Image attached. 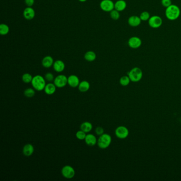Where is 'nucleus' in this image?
I'll list each match as a JSON object with an SVG mask.
<instances>
[{
	"mask_svg": "<svg viewBox=\"0 0 181 181\" xmlns=\"http://www.w3.org/2000/svg\"><path fill=\"white\" fill-rule=\"evenodd\" d=\"M34 146L30 143L26 144L23 146V154L26 157H30L34 154Z\"/></svg>",
	"mask_w": 181,
	"mask_h": 181,
	"instance_id": "2eb2a0df",
	"label": "nucleus"
},
{
	"mask_svg": "<svg viewBox=\"0 0 181 181\" xmlns=\"http://www.w3.org/2000/svg\"><path fill=\"white\" fill-rule=\"evenodd\" d=\"M86 136H87L86 133L83 131L81 130L77 131L76 134V137H77L78 139L80 140H85Z\"/></svg>",
	"mask_w": 181,
	"mask_h": 181,
	"instance_id": "cd10ccee",
	"label": "nucleus"
},
{
	"mask_svg": "<svg viewBox=\"0 0 181 181\" xmlns=\"http://www.w3.org/2000/svg\"><path fill=\"white\" fill-rule=\"evenodd\" d=\"M35 89L32 88H28L24 91V95L27 98H32L35 95Z\"/></svg>",
	"mask_w": 181,
	"mask_h": 181,
	"instance_id": "b1692460",
	"label": "nucleus"
},
{
	"mask_svg": "<svg viewBox=\"0 0 181 181\" xmlns=\"http://www.w3.org/2000/svg\"><path fill=\"white\" fill-rule=\"evenodd\" d=\"M115 136L120 139H124L127 138L129 134L128 128L124 126H119L115 131Z\"/></svg>",
	"mask_w": 181,
	"mask_h": 181,
	"instance_id": "0eeeda50",
	"label": "nucleus"
},
{
	"mask_svg": "<svg viewBox=\"0 0 181 181\" xmlns=\"http://www.w3.org/2000/svg\"><path fill=\"white\" fill-rule=\"evenodd\" d=\"M78 89L81 93H86L89 90L90 85L88 81H81L78 86Z\"/></svg>",
	"mask_w": 181,
	"mask_h": 181,
	"instance_id": "6ab92c4d",
	"label": "nucleus"
},
{
	"mask_svg": "<svg viewBox=\"0 0 181 181\" xmlns=\"http://www.w3.org/2000/svg\"><path fill=\"white\" fill-rule=\"evenodd\" d=\"M111 136L108 133H104L99 136L97 140L98 147L102 149L107 148L111 145Z\"/></svg>",
	"mask_w": 181,
	"mask_h": 181,
	"instance_id": "20e7f679",
	"label": "nucleus"
},
{
	"mask_svg": "<svg viewBox=\"0 0 181 181\" xmlns=\"http://www.w3.org/2000/svg\"><path fill=\"white\" fill-rule=\"evenodd\" d=\"M54 83L57 88H63L68 84V78L63 74L59 75L54 79Z\"/></svg>",
	"mask_w": 181,
	"mask_h": 181,
	"instance_id": "6e6552de",
	"label": "nucleus"
},
{
	"mask_svg": "<svg viewBox=\"0 0 181 181\" xmlns=\"http://www.w3.org/2000/svg\"><path fill=\"white\" fill-rule=\"evenodd\" d=\"M149 26L153 28H158L162 24V18L159 15L151 16L148 20Z\"/></svg>",
	"mask_w": 181,
	"mask_h": 181,
	"instance_id": "423d86ee",
	"label": "nucleus"
},
{
	"mask_svg": "<svg viewBox=\"0 0 181 181\" xmlns=\"http://www.w3.org/2000/svg\"><path fill=\"white\" fill-rule=\"evenodd\" d=\"M79 1L80 2H86L87 0H79Z\"/></svg>",
	"mask_w": 181,
	"mask_h": 181,
	"instance_id": "72a5a7b5",
	"label": "nucleus"
},
{
	"mask_svg": "<svg viewBox=\"0 0 181 181\" xmlns=\"http://www.w3.org/2000/svg\"><path fill=\"white\" fill-rule=\"evenodd\" d=\"M128 76L130 78L131 81L137 82L142 79L143 77V72L140 68L134 67L128 71Z\"/></svg>",
	"mask_w": 181,
	"mask_h": 181,
	"instance_id": "7ed1b4c3",
	"label": "nucleus"
},
{
	"mask_svg": "<svg viewBox=\"0 0 181 181\" xmlns=\"http://www.w3.org/2000/svg\"><path fill=\"white\" fill-rule=\"evenodd\" d=\"M101 9L105 12H111L115 9V3L112 0H103L100 2Z\"/></svg>",
	"mask_w": 181,
	"mask_h": 181,
	"instance_id": "1a4fd4ad",
	"label": "nucleus"
},
{
	"mask_svg": "<svg viewBox=\"0 0 181 181\" xmlns=\"http://www.w3.org/2000/svg\"><path fill=\"white\" fill-rule=\"evenodd\" d=\"M128 43V46L132 49H137L141 46L142 40L138 37L133 36L129 38Z\"/></svg>",
	"mask_w": 181,
	"mask_h": 181,
	"instance_id": "9d476101",
	"label": "nucleus"
},
{
	"mask_svg": "<svg viewBox=\"0 0 181 181\" xmlns=\"http://www.w3.org/2000/svg\"><path fill=\"white\" fill-rule=\"evenodd\" d=\"M10 31L9 27L8 25L2 23L0 25V34L1 35H6L9 33Z\"/></svg>",
	"mask_w": 181,
	"mask_h": 181,
	"instance_id": "393cba45",
	"label": "nucleus"
},
{
	"mask_svg": "<svg viewBox=\"0 0 181 181\" xmlns=\"http://www.w3.org/2000/svg\"><path fill=\"white\" fill-rule=\"evenodd\" d=\"M54 60L51 56H46L44 57L42 60V65L45 68H51L54 64Z\"/></svg>",
	"mask_w": 181,
	"mask_h": 181,
	"instance_id": "a211bd4d",
	"label": "nucleus"
},
{
	"mask_svg": "<svg viewBox=\"0 0 181 181\" xmlns=\"http://www.w3.org/2000/svg\"><path fill=\"white\" fill-rule=\"evenodd\" d=\"M181 15V10L179 7L176 5L172 4L171 6L166 8L165 15L170 20H175L179 18Z\"/></svg>",
	"mask_w": 181,
	"mask_h": 181,
	"instance_id": "f257e3e1",
	"label": "nucleus"
},
{
	"mask_svg": "<svg viewBox=\"0 0 181 181\" xmlns=\"http://www.w3.org/2000/svg\"><path fill=\"white\" fill-rule=\"evenodd\" d=\"M32 79H33V77L32 76L28 73L24 74L22 76V80L25 83H31L32 81Z\"/></svg>",
	"mask_w": 181,
	"mask_h": 181,
	"instance_id": "a878e982",
	"label": "nucleus"
},
{
	"mask_svg": "<svg viewBox=\"0 0 181 181\" xmlns=\"http://www.w3.org/2000/svg\"><path fill=\"white\" fill-rule=\"evenodd\" d=\"M139 17L140 19H141L142 21H145L149 20L150 18V15L148 12L143 11L140 14Z\"/></svg>",
	"mask_w": 181,
	"mask_h": 181,
	"instance_id": "c85d7f7f",
	"label": "nucleus"
},
{
	"mask_svg": "<svg viewBox=\"0 0 181 181\" xmlns=\"http://www.w3.org/2000/svg\"><path fill=\"white\" fill-rule=\"evenodd\" d=\"M110 16L111 17L112 19H113V20H118L120 17V12L114 9L112 11L110 12Z\"/></svg>",
	"mask_w": 181,
	"mask_h": 181,
	"instance_id": "bb28decb",
	"label": "nucleus"
},
{
	"mask_svg": "<svg viewBox=\"0 0 181 181\" xmlns=\"http://www.w3.org/2000/svg\"><path fill=\"white\" fill-rule=\"evenodd\" d=\"M97 140L96 136L93 134H88L86 137L85 141L89 146H94L97 144Z\"/></svg>",
	"mask_w": 181,
	"mask_h": 181,
	"instance_id": "4468645a",
	"label": "nucleus"
},
{
	"mask_svg": "<svg viewBox=\"0 0 181 181\" xmlns=\"http://www.w3.org/2000/svg\"><path fill=\"white\" fill-rule=\"evenodd\" d=\"M95 132L97 135L100 136L104 133V128H103L101 126H98L95 129Z\"/></svg>",
	"mask_w": 181,
	"mask_h": 181,
	"instance_id": "2f4dec72",
	"label": "nucleus"
},
{
	"mask_svg": "<svg viewBox=\"0 0 181 181\" xmlns=\"http://www.w3.org/2000/svg\"><path fill=\"white\" fill-rule=\"evenodd\" d=\"M79 79L76 75H71L68 78V84L72 88H76L79 85Z\"/></svg>",
	"mask_w": 181,
	"mask_h": 181,
	"instance_id": "f8f14e48",
	"label": "nucleus"
},
{
	"mask_svg": "<svg viewBox=\"0 0 181 181\" xmlns=\"http://www.w3.org/2000/svg\"><path fill=\"white\" fill-rule=\"evenodd\" d=\"M25 1L27 6L29 7H32L35 3V0H25Z\"/></svg>",
	"mask_w": 181,
	"mask_h": 181,
	"instance_id": "473e14b6",
	"label": "nucleus"
},
{
	"mask_svg": "<svg viewBox=\"0 0 181 181\" xmlns=\"http://www.w3.org/2000/svg\"><path fill=\"white\" fill-rule=\"evenodd\" d=\"M161 3L163 6L167 8L172 4V0H162Z\"/></svg>",
	"mask_w": 181,
	"mask_h": 181,
	"instance_id": "7c9ffc66",
	"label": "nucleus"
},
{
	"mask_svg": "<svg viewBox=\"0 0 181 181\" xmlns=\"http://www.w3.org/2000/svg\"><path fill=\"white\" fill-rule=\"evenodd\" d=\"M53 69L57 72H62L65 69V63L62 61L57 60L54 62L53 64Z\"/></svg>",
	"mask_w": 181,
	"mask_h": 181,
	"instance_id": "dca6fc26",
	"label": "nucleus"
},
{
	"mask_svg": "<svg viewBox=\"0 0 181 181\" xmlns=\"http://www.w3.org/2000/svg\"><path fill=\"white\" fill-rule=\"evenodd\" d=\"M84 57L88 62H93L96 59V54L93 51H88L85 54Z\"/></svg>",
	"mask_w": 181,
	"mask_h": 181,
	"instance_id": "4be33fe9",
	"label": "nucleus"
},
{
	"mask_svg": "<svg viewBox=\"0 0 181 181\" xmlns=\"http://www.w3.org/2000/svg\"><path fill=\"white\" fill-rule=\"evenodd\" d=\"M126 2L124 0H118L115 2V9L119 12L123 11L126 9Z\"/></svg>",
	"mask_w": 181,
	"mask_h": 181,
	"instance_id": "aec40b11",
	"label": "nucleus"
},
{
	"mask_svg": "<svg viewBox=\"0 0 181 181\" xmlns=\"http://www.w3.org/2000/svg\"><path fill=\"white\" fill-rule=\"evenodd\" d=\"M31 83L33 88L37 91L43 90L46 85L45 78L40 75L34 76Z\"/></svg>",
	"mask_w": 181,
	"mask_h": 181,
	"instance_id": "f03ea898",
	"label": "nucleus"
},
{
	"mask_svg": "<svg viewBox=\"0 0 181 181\" xmlns=\"http://www.w3.org/2000/svg\"><path fill=\"white\" fill-rule=\"evenodd\" d=\"M131 80L128 76H122L120 79V83L121 86L125 87L130 83Z\"/></svg>",
	"mask_w": 181,
	"mask_h": 181,
	"instance_id": "5701e85b",
	"label": "nucleus"
},
{
	"mask_svg": "<svg viewBox=\"0 0 181 181\" xmlns=\"http://www.w3.org/2000/svg\"><path fill=\"white\" fill-rule=\"evenodd\" d=\"M61 173L64 178L66 179H71L75 176L76 172L74 167H72V166L65 165L62 168Z\"/></svg>",
	"mask_w": 181,
	"mask_h": 181,
	"instance_id": "39448f33",
	"label": "nucleus"
},
{
	"mask_svg": "<svg viewBox=\"0 0 181 181\" xmlns=\"http://www.w3.org/2000/svg\"><path fill=\"white\" fill-rule=\"evenodd\" d=\"M93 129V125L89 122H84L80 125V130L83 131L84 132L89 133Z\"/></svg>",
	"mask_w": 181,
	"mask_h": 181,
	"instance_id": "412c9836",
	"label": "nucleus"
},
{
	"mask_svg": "<svg viewBox=\"0 0 181 181\" xmlns=\"http://www.w3.org/2000/svg\"><path fill=\"white\" fill-rule=\"evenodd\" d=\"M141 19L138 15H132L129 17L128 19V25L132 27H137L139 26L141 23Z\"/></svg>",
	"mask_w": 181,
	"mask_h": 181,
	"instance_id": "9b49d317",
	"label": "nucleus"
},
{
	"mask_svg": "<svg viewBox=\"0 0 181 181\" xmlns=\"http://www.w3.org/2000/svg\"><path fill=\"white\" fill-rule=\"evenodd\" d=\"M23 15L25 19L27 20H32L34 19L35 16V11L33 8L28 6L24 10Z\"/></svg>",
	"mask_w": 181,
	"mask_h": 181,
	"instance_id": "ddd939ff",
	"label": "nucleus"
},
{
	"mask_svg": "<svg viewBox=\"0 0 181 181\" xmlns=\"http://www.w3.org/2000/svg\"><path fill=\"white\" fill-rule=\"evenodd\" d=\"M45 79L46 81H48V82H51L54 80V75L52 73L50 72H48L45 75Z\"/></svg>",
	"mask_w": 181,
	"mask_h": 181,
	"instance_id": "c756f323",
	"label": "nucleus"
},
{
	"mask_svg": "<svg viewBox=\"0 0 181 181\" xmlns=\"http://www.w3.org/2000/svg\"><path fill=\"white\" fill-rule=\"evenodd\" d=\"M44 90L45 91L46 94L48 95H52L54 94L57 90V86H55L54 83H48L46 85Z\"/></svg>",
	"mask_w": 181,
	"mask_h": 181,
	"instance_id": "f3484780",
	"label": "nucleus"
}]
</instances>
